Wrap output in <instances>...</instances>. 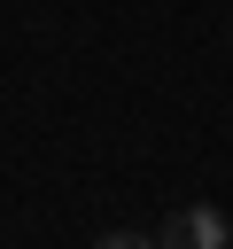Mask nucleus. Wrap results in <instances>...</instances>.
I'll return each instance as SVG.
<instances>
[{"label":"nucleus","mask_w":233,"mask_h":249,"mask_svg":"<svg viewBox=\"0 0 233 249\" xmlns=\"http://www.w3.org/2000/svg\"><path fill=\"white\" fill-rule=\"evenodd\" d=\"M93 249H163V241H155V233H132V226H116V233H101Z\"/></svg>","instance_id":"nucleus-2"},{"label":"nucleus","mask_w":233,"mask_h":249,"mask_svg":"<svg viewBox=\"0 0 233 249\" xmlns=\"http://www.w3.org/2000/svg\"><path fill=\"white\" fill-rule=\"evenodd\" d=\"M155 241H163V249H233V218H225L217 202H179Z\"/></svg>","instance_id":"nucleus-1"}]
</instances>
